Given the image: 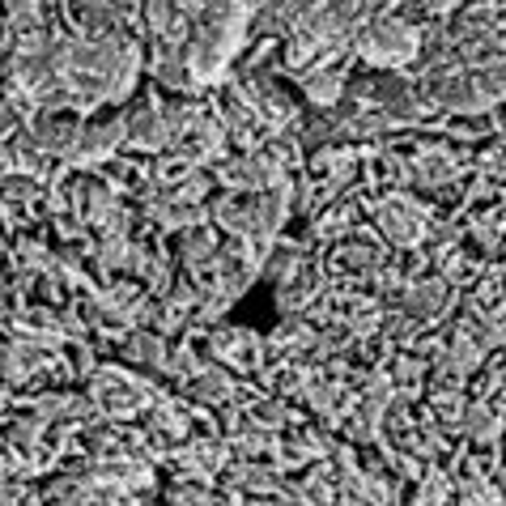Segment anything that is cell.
Returning a JSON list of instances; mask_svg holds the SVG:
<instances>
[{"mask_svg":"<svg viewBox=\"0 0 506 506\" xmlns=\"http://www.w3.org/2000/svg\"><path fill=\"white\" fill-rule=\"evenodd\" d=\"M179 9H200V5H205V0H175Z\"/></svg>","mask_w":506,"mask_h":506,"instance_id":"obj_4","label":"cell"},{"mask_svg":"<svg viewBox=\"0 0 506 506\" xmlns=\"http://www.w3.org/2000/svg\"><path fill=\"white\" fill-rule=\"evenodd\" d=\"M362 51L371 60H379V64H396V60L413 56V30H404L400 22H374V26H366V34H362Z\"/></svg>","mask_w":506,"mask_h":506,"instance_id":"obj_1","label":"cell"},{"mask_svg":"<svg viewBox=\"0 0 506 506\" xmlns=\"http://www.w3.org/2000/svg\"><path fill=\"white\" fill-rule=\"evenodd\" d=\"M119 136H124V124H106V128L94 124L86 133V141H81V153H86V158H106V153L119 145Z\"/></svg>","mask_w":506,"mask_h":506,"instance_id":"obj_2","label":"cell"},{"mask_svg":"<svg viewBox=\"0 0 506 506\" xmlns=\"http://www.w3.org/2000/svg\"><path fill=\"white\" fill-rule=\"evenodd\" d=\"M307 94H311L315 103H332V98L341 94V81L332 73H311L307 77Z\"/></svg>","mask_w":506,"mask_h":506,"instance_id":"obj_3","label":"cell"}]
</instances>
